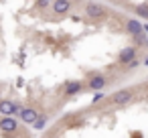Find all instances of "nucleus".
<instances>
[{"mask_svg": "<svg viewBox=\"0 0 148 138\" xmlns=\"http://www.w3.org/2000/svg\"><path fill=\"white\" fill-rule=\"evenodd\" d=\"M132 97H134V89L126 87V89H120V91H116V93L112 95V102H114L116 106H126L128 102H132Z\"/></svg>", "mask_w": 148, "mask_h": 138, "instance_id": "nucleus-1", "label": "nucleus"}, {"mask_svg": "<svg viewBox=\"0 0 148 138\" xmlns=\"http://www.w3.org/2000/svg\"><path fill=\"white\" fill-rule=\"evenodd\" d=\"M0 130H2L4 134H12L18 130V120L14 116H2L0 118Z\"/></svg>", "mask_w": 148, "mask_h": 138, "instance_id": "nucleus-2", "label": "nucleus"}, {"mask_svg": "<svg viewBox=\"0 0 148 138\" xmlns=\"http://www.w3.org/2000/svg\"><path fill=\"white\" fill-rule=\"evenodd\" d=\"M0 114H2V116L21 114V106L16 102H10V100H0Z\"/></svg>", "mask_w": 148, "mask_h": 138, "instance_id": "nucleus-3", "label": "nucleus"}, {"mask_svg": "<svg viewBox=\"0 0 148 138\" xmlns=\"http://www.w3.org/2000/svg\"><path fill=\"white\" fill-rule=\"evenodd\" d=\"M85 14H87L89 19H101V16L106 14V8H103L101 4H97V2H89V4L85 6Z\"/></svg>", "mask_w": 148, "mask_h": 138, "instance_id": "nucleus-4", "label": "nucleus"}, {"mask_svg": "<svg viewBox=\"0 0 148 138\" xmlns=\"http://www.w3.org/2000/svg\"><path fill=\"white\" fill-rule=\"evenodd\" d=\"M136 59V49L134 47H124L120 53H118V63H122V65H128L130 61H134Z\"/></svg>", "mask_w": 148, "mask_h": 138, "instance_id": "nucleus-5", "label": "nucleus"}, {"mask_svg": "<svg viewBox=\"0 0 148 138\" xmlns=\"http://www.w3.org/2000/svg\"><path fill=\"white\" fill-rule=\"evenodd\" d=\"M87 87H89L91 91H99V89H103V87H106V77H103L101 73L91 75L89 81H87Z\"/></svg>", "mask_w": 148, "mask_h": 138, "instance_id": "nucleus-6", "label": "nucleus"}, {"mask_svg": "<svg viewBox=\"0 0 148 138\" xmlns=\"http://www.w3.org/2000/svg\"><path fill=\"white\" fill-rule=\"evenodd\" d=\"M126 31H128L130 35L138 37V35L144 33V25H142L140 21H136V19H128V21H126Z\"/></svg>", "mask_w": 148, "mask_h": 138, "instance_id": "nucleus-7", "label": "nucleus"}, {"mask_svg": "<svg viewBox=\"0 0 148 138\" xmlns=\"http://www.w3.org/2000/svg\"><path fill=\"white\" fill-rule=\"evenodd\" d=\"M37 118H39V114H37V110L35 108H21V120L25 122V124H35L37 122Z\"/></svg>", "mask_w": 148, "mask_h": 138, "instance_id": "nucleus-8", "label": "nucleus"}, {"mask_svg": "<svg viewBox=\"0 0 148 138\" xmlns=\"http://www.w3.org/2000/svg\"><path fill=\"white\" fill-rule=\"evenodd\" d=\"M71 10V2L69 0H53V12L55 14H65Z\"/></svg>", "mask_w": 148, "mask_h": 138, "instance_id": "nucleus-9", "label": "nucleus"}, {"mask_svg": "<svg viewBox=\"0 0 148 138\" xmlns=\"http://www.w3.org/2000/svg\"><path fill=\"white\" fill-rule=\"evenodd\" d=\"M83 91V83L81 81H67L65 83V95H77Z\"/></svg>", "mask_w": 148, "mask_h": 138, "instance_id": "nucleus-10", "label": "nucleus"}, {"mask_svg": "<svg viewBox=\"0 0 148 138\" xmlns=\"http://www.w3.org/2000/svg\"><path fill=\"white\" fill-rule=\"evenodd\" d=\"M136 14L142 19H148V4H138L136 6Z\"/></svg>", "mask_w": 148, "mask_h": 138, "instance_id": "nucleus-11", "label": "nucleus"}, {"mask_svg": "<svg viewBox=\"0 0 148 138\" xmlns=\"http://www.w3.org/2000/svg\"><path fill=\"white\" fill-rule=\"evenodd\" d=\"M33 126H35L37 130H43V128L47 126V116H39V118H37V122H35Z\"/></svg>", "mask_w": 148, "mask_h": 138, "instance_id": "nucleus-12", "label": "nucleus"}, {"mask_svg": "<svg viewBox=\"0 0 148 138\" xmlns=\"http://www.w3.org/2000/svg\"><path fill=\"white\" fill-rule=\"evenodd\" d=\"M51 4V0H37V8H47Z\"/></svg>", "mask_w": 148, "mask_h": 138, "instance_id": "nucleus-13", "label": "nucleus"}, {"mask_svg": "<svg viewBox=\"0 0 148 138\" xmlns=\"http://www.w3.org/2000/svg\"><path fill=\"white\" fill-rule=\"evenodd\" d=\"M101 97H103V95H101V93H95V95H93V102H99V100H101Z\"/></svg>", "mask_w": 148, "mask_h": 138, "instance_id": "nucleus-14", "label": "nucleus"}, {"mask_svg": "<svg viewBox=\"0 0 148 138\" xmlns=\"http://www.w3.org/2000/svg\"><path fill=\"white\" fill-rule=\"evenodd\" d=\"M144 45H148V37H144Z\"/></svg>", "mask_w": 148, "mask_h": 138, "instance_id": "nucleus-15", "label": "nucleus"}, {"mask_svg": "<svg viewBox=\"0 0 148 138\" xmlns=\"http://www.w3.org/2000/svg\"><path fill=\"white\" fill-rule=\"evenodd\" d=\"M144 65H148V59H146V61H144Z\"/></svg>", "mask_w": 148, "mask_h": 138, "instance_id": "nucleus-16", "label": "nucleus"}]
</instances>
